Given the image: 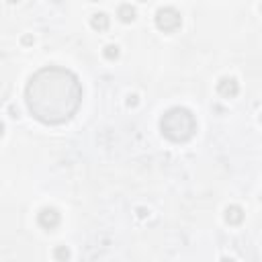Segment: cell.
Here are the masks:
<instances>
[{
    "label": "cell",
    "mask_w": 262,
    "mask_h": 262,
    "mask_svg": "<svg viewBox=\"0 0 262 262\" xmlns=\"http://www.w3.org/2000/svg\"><path fill=\"white\" fill-rule=\"evenodd\" d=\"M25 103L33 117L43 125H62L78 113L82 84L66 68L47 66L35 72L25 88Z\"/></svg>",
    "instance_id": "6da1fadb"
},
{
    "label": "cell",
    "mask_w": 262,
    "mask_h": 262,
    "mask_svg": "<svg viewBox=\"0 0 262 262\" xmlns=\"http://www.w3.org/2000/svg\"><path fill=\"white\" fill-rule=\"evenodd\" d=\"M160 131L166 140H170L174 143H184L197 133V119L184 106H174V109L162 115Z\"/></svg>",
    "instance_id": "7a4b0ae2"
},
{
    "label": "cell",
    "mask_w": 262,
    "mask_h": 262,
    "mask_svg": "<svg viewBox=\"0 0 262 262\" xmlns=\"http://www.w3.org/2000/svg\"><path fill=\"white\" fill-rule=\"evenodd\" d=\"M180 25H182V17L176 8L166 6V8H160V11L156 13V27L160 29V31L174 33L180 29Z\"/></svg>",
    "instance_id": "3957f363"
},
{
    "label": "cell",
    "mask_w": 262,
    "mask_h": 262,
    "mask_svg": "<svg viewBox=\"0 0 262 262\" xmlns=\"http://www.w3.org/2000/svg\"><path fill=\"white\" fill-rule=\"evenodd\" d=\"M37 221H39V226L43 229H55L60 226V213L52 207H45L39 211V215H37Z\"/></svg>",
    "instance_id": "277c9868"
},
{
    "label": "cell",
    "mask_w": 262,
    "mask_h": 262,
    "mask_svg": "<svg viewBox=\"0 0 262 262\" xmlns=\"http://www.w3.org/2000/svg\"><path fill=\"white\" fill-rule=\"evenodd\" d=\"M238 90H240V86L234 78H221L217 82V92H219V96H223V99H234V96L238 94Z\"/></svg>",
    "instance_id": "5b68a950"
},
{
    "label": "cell",
    "mask_w": 262,
    "mask_h": 262,
    "mask_svg": "<svg viewBox=\"0 0 262 262\" xmlns=\"http://www.w3.org/2000/svg\"><path fill=\"white\" fill-rule=\"evenodd\" d=\"M226 221L229 226H240L242 221H244V209L238 207V205H229L226 209Z\"/></svg>",
    "instance_id": "8992f818"
},
{
    "label": "cell",
    "mask_w": 262,
    "mask_h": 262,
    "mask_svg": "<svg viewBox=\"0 0 262 262\" xmlns=\"http://www.w3.org/2000/svg\"><path fill=\"white\" fill-rule=\"evenodd\" d=\"M90 25H92V29L94 31H106L109 29V17H106L105 13H96V15H92L90 17Z\"/></svg>",
    "instance_id": "52a82bcc"
},
{
    "label": "cell",
    "mask_w": 262,
    "mask_h": 262,
    "mask_svg": "<svg viewBox=\"0 0 262 262\" xmlns=\"http://www.w3.org/2000/svg\"><path fill=\"white\" fill-rule=\"evenodd\" d=\"M117 17L123 23H131V21H135V8L131 4H121L117 11Z\"/></svg>",
    "instance_id": "ba28073f"
},
{
    "label": "cell",
    "mask_w": 262,
    "mask_h": 262,
    "mask_svg": "<svg viewBox=\"0 0 262 262\" xmlns=\"http://www.w3.org/2000/svg\"><path fill=\"white\" fill-rule=\"evenodd\" d=\"M103 53H105L106 60L113 62V60H117V57H119V47H117V45H106Z\"/></svg>",
    "instance_id": "9c48e42d"
},
{
    "label": "cell",
    "mask_w": 262,
    "mask_h": 262,
    "mask_svg": "<svg viewBox=\"0 0 262 262\" xmlns=\"http://www.w3.org/2000/svg\"><path fill=\"white\" fill-rule=\"evenodd\" d=\"M53 256H55V260H68L70 258V250H68L66 246H60V248H55Z\"/></svg>",
    "instance_id": "30bf717a"
},
{
    "label": "cell",
    "mask_w": 262,
    "mask_h": 262,
    "mask_svg": "<svg viewBox=\"0 0 262 262\" xmlns=\"http://www.w3.org/2000/svg\"><path fill=\"white\" fill-rule=\"evenodd\" d=\"M127 105H129V106H131V105H138V101H135V96H131V99L127 101Z\"/></svg>",
    "instance_id": "8fae6325"
},
{
    "label": "cell",
    "mask_w": 262,
    "mask_h": 262,
    "mask_svg": "<svg viewBox=\"0 0 262 262\" xmlns=\"http://www.w3.org/2000/svg\"><path fill=\"white\" fill-rule=\"evenodd\" d=\"M11 2H18V0H11Z\"/></svg>",
    "instance_id": "7c38bea8"
},
{
    "label": "cell",
    "mask_w": 262,
    "mask_h": 262,
    "mask_svg": "<svg viewBox=\"0 0 262 262\" xmlns=\"http://www.w3.org/2000/svg\"><path fill=\"white\" fill-rule=\"evenodd\" d=\"M92 2H99V0H92Z\"/></svg>",
    "instance_id": "4fadbf2b"
},
{
    "label": "cell",
    "mask_w": 262,
    "mask_h": 262,
    "mask_svg": "<svg viewBox=\"0 0 262 262\" xmlns=\"http://www.w3.org/2000/svg\"><path fill=\"white\" fill-rule=\"evenodd\" d=\"M260 121H262V115H260Z\"/></svg>",
    "instance_id": "5bb4252c"
},
{
    "label": "cell",
    "mask_w": 262,
    "mask_h": 262,
    "mask_svg": "<svg viewBox=\"0 0 262 262\" xmlns=\"http://www.w3.org/2000/svg\"><path fill=\"white\" fill-rule=\"evenodd\" d=\"M141 2H145V0H141Z\"/></svg>",
    "instance_id": "9a60e30c"
},
{
    "label": "cell",
    "mask_w": 262,
    "mask_h": 262,
    "mask_svg": "<svg viewBox=\"0 0 262 262\" xmlns=\"http://www.w3.org/2000/svg\"><path fill=\"white\" fill-rule=\"evenodd\" d=\"M260 11H262V6H260Z\"/></svg>",
    "instance_id": "2e32d148"
}]
</instances>
